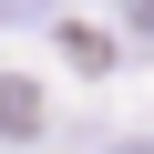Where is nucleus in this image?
I'll return each instance as SVG.
<instances>
[{"mask_svg":"<svg viewBox=\"0 0 154 154\" xmlns=\"http://www.w3.org/2000/svg\"><path fill=\"white\" fill-rule=\"evenodd\" d=\"M0 134H41V93L0 72Z\"/></svg>","mask_w":154,"mask_h":154,"instance_id":"obj_1","label":"nucleus"},{"mask_svg":"<svg viewBox=\"0 0 154 154\" xmlns=\"http://www.w3.org/2000/svg\"><path fill=\"white\" fill-rule=\"evenodd\" d=\"M31 11H41V0H0V21H31Z\"/></svg>","mask_w":154,"mask_h":154,"instance_id":"obj_2","label":"nucleus"},{"mask_svg":"<svg viewBox=\"0 0 154 154\" xmlns=\"http://www.w3.org/2000/svg\"><path fill=\"white\" fill-rule=\"evenodd\" d=\"M134 21H154V0H134Z\"/></svg>","mask_w":154,"mask_h":154,"instance_id":"obj_3","label":"nucleus"}]
</instances>
